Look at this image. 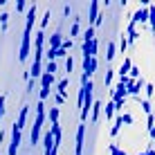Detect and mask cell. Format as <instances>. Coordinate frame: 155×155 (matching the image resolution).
<instances>
[{
	"label": "cell",
	"mask_w": 155,
	"mask_h": 155,
	"mask_svg": "<svg viewBox=\"0 0 155 155\" xmlns=\"http://www.w3.org/2000/svg\"><path fill=\"white\" fill-rule=\"evenodd\" d=\"M81 38H83V43H92L94 38H97V29H94L92 25H88V29L83 31V36H81Z\"/></svg>",
	"instance_id": "e0dca14e"
},
{
	"label": "cell",
	"mask_w": 155,
	"mask_h": 155,
	"mask_svg": "<svg viewBox=\"0 0 155 155\" xmlns=\"http://www.w3.org/2000/svg\"><path fill=\"white\" fill-rule=\"evenodd\" d=\"M128 45H130V43H128V36L121 34V41H119V50H121V54H124V52L128 50Z\"/></svg>",
	"instance_id": "4dcf8cb0"
},
{
	"label": "cell",
	"mask_w": 155,
	"mask_h": 155,
	"mask_svg": "<svg viewBox=\"0 0 155 155\" xmlns=\"http://www.w3.org/2000/svg\"><path fill=\"white\" fill-rule=\"evenodd\" d=\"M31 54V31H25L23 29V41H20V47H18V61L25 63Z\"/></svg>",
	"instance_id": "7a4b0ae2"
},
{
	"label": "cell",
	"mask_w": 155,
	"mask_h": 155,
	"mask_svg": "<svg viewBox=\"0 0 155 155\" xmlns=\"http://www.w3.org/2000/svg\"><path fill=\"white\" fill-rule=\"evenodd\" d=\"M56 70H58L56 61H47V63H45V68H43V72H47V74H54Z\"/></svg>",
	"instance_id": "484cf974"
},
{
	"label": "cell",
	"mask_w": 155,
	"mask_h": 155,
	"mask_svg": "<svg viewBox=\"0 0 155 155\" xmlns=\"http://www.w3.org/2000/svg\"><path fill=\"white\" fill-rule=\"evenodd\" d=\"M27 9H29V5L25 0H16V12L18 14H27Z\"/></svg>",
	"instance_id": "4316f807"
},
{
	"label": "cell",
	"mask_w": 155,
	"mask_h": 155,
	"mask_svg": "<svg viewBox=\"0 0 155 155\" xmlns=\"http://www.w3.org/2000/svg\"><path fill=\"white\" fill-rule=\"evenodd\" d=\"M27 117H29V106H27V104H23V108H20L18 119L14 121V126L18 128V130H23V128H25V124H27Z\"/></svg>",
	"instance_id": "ba28073f"
},
{
	"label": "cell",
	"mask_w": 155,
	"mask_h": 155,
	"mask_svg": "<svg viewBox=\"0 0 155 155\" xmlns=\"http://www.w3.org/2000/svg\"><path fill=\"white\" fill-rule=\"evenodd\" d=\"M137 155H146V151H142V153H137Z\"/></svg>",
	"instance_id": "ab89813d"
},
{
	"label": "cell",
	"mask_w": 155,
	"mask_h": 155,
	"mask_svg": "<svg viewBox=\"0 0 155 155\" xmlns=\"http://www.w3.org/2000/svg\"><path fill=\"white\" fill-rule=\"evenodd\" d=\"M47 119H50L52 124H58V119H61V110H58V106H52V108L47 110Z\"/></svg>",
	"instance_id": "2e32d148"
},
{
	"label": "cell",
	"mask_w": 155,
	"mask_h": 155,
	"mask_svg": "<svg viewBox=\"0 0 155 155\" xmlns=\"http://www.w3.org/2000/svg\"><path fill=\"white\" fill-rule=\"evenodd\" d=\"M5 106H7V94H0V119L5 117Z\"/></svg>",
	"instance_id": "1f68e13d"
},
{
	"label": "cell",
	"mask_w": 155,
	"mask_h": 155,
	"mask_svg": "<svg viewBox=\"0 0 155 155\" xmlns=\"http://www.w3.org/2000/svg\"><path fill=\"white\" fill-rule=\"evenodd\" d=\"M50 18H52V12L47 9V12L43 14V18H41V29H43V31H45V29H47V25H50Z\"/></svg>",
	"instance_id": "d4e9b609"
},
{
	"label": "cell",
	"mask_w": 155,
	"mask_h": 155,
	"mask_svg": "<svg viewBox=\"0 0 155 155\" xmlns=\"http://www.w3.org/2000/svg\"><path fill=\"white\" fill-rule=\"evenodd\" d=\"M128 77H130L133 81H137V79H142V72H140V68H135V65H133V70H130V74H128Z\"/></svg>",
	"instance_id": "d6a6232c"
},
{
	"label": "cell",
	"mask_w": 155,
	"mask_h": 155,
	"mask_svg": "<svg viewBox=\"0 0 155 155\" xmlns=\"http://www.w3.org/2000/svg\"><path fill=\"white\" fill-rule=\"evenodd\" d=\"M20 142H23V130L18 128H12V142H9V153L7 155H18V148H20Z\"/></svg>",
	"instance_id": "3957f363"
},
{
	"label": "cell",
	"mask_w": 155,
	"mask_h": 155,
	"mask_svg": "<svg viewBox=\"0 0 155 155\" xmlns=\"http://www.w3.org/2000/svg\"><path fill=\"white\" fill-rule=\"evenodd\" d=\"M119 117H121V124H124V126H130L133 121H135V119H133V115H130V113H121Z\"/></svg>",
	"instance_id": "f546056e"
},
{
	"label": "cell",
	"mask_w": 155,
	"mask_h": 155,
	"mask_svg": "<svg viewBox=\"0 0 155 155\" xmlns=\"http://www.w3.org/2000/svg\"><path fill=\"white\" fill-rule=\"evenodd\" d=\"M148 23H151V31H153V36H155V5L148 7Z\"/></svg>",
	"instance_id": "603a6c76"
},
{
	"label": "cell",
	"mask_w": 155,
	"mask_h": 155,
	"mask_svg": "<svg viewBox=\"0 0 155 155\" xmlns=\"http://www.w3.org/2000/svg\"><path fill=\"white\" fill-rule=\"evenodd\" d=\"M31 90H34V79H29V81H27V92H31Z\"/></svg>",
	"instance_id": "8d00e7d4"
},
{
	"label": "cell",
	"mask_w": 155,
	"mask_h": 155,
	"mask_svg": "<svg viewBox=\"0 0 155 155\" xmlns=\"http://www.w3.org/2000/svg\"><path fill=\"white\" fill-rule=\"evenodd\" d=\"M43 148H45V153H50V151H54V137H52V133L50 130H45V135H43Z\"/></svg>",
	"instance_id": "5bb4252c"
},
{
	"label": "cell",
	"mask_w": 155,
	"mask_h": 155,
	"mask_svg": "<svg viewBox=\"0 0 155 155\" xmlns=\"http://www.w3.org/2000/svg\"><path fill=\"white\" fill-rule=\"evenodd\" d=\"M146 155H155V146H153V144H151V146L146 148Z\"/></svg>",
	"instance_id": "74e56055"
},
{
	"label": "cell",
	"mask_w": 155,
	"mask_h": 155,
	"mask_svg": "<svg viewBox=\"0 0 155 155\" xmlns=\"http://www.w3.org/2000/svg\"><path fill=\"white\" fill-rule=\"evenodd\" d=\"M99 16H101V12H99V2H97V0H92V2L88 5V23L92 25V27L97 25Z\"/></svg>",
	"instance_id": "8992f818"
},
{
	"label": "cell",
	"mask_w": 155,
	"mask_h": 155,
	"mask_svg": "<svg viewBox=\"0 0 155 155\" xmlns=\"http://www.w3.org/2000/svg\"><path fill=\"white\" fill-rule=\"evenodd\" d=\"M137 99V104L142 106V110L146 115H153V104H151V99H146V97H135Z\"/></svg>",
	"instance_id": "9a60e30c"
},
{
	"label": "cell",
	"mask_w": 155,
	"mask_h": 155,
	"mask_svg": "<svg viewBox=\"0 0 155 155\" xmlns=\"http://www.w3.org/2000/svg\"><path fill=\"white\" fill-rule=\"evenodd\" d=\"M79 29H81V18H74V23L70 27V38L72 36H79Z\"/></svg>",
	"instance_id": "cb8c5ba5"
},
{
	"label": "cell",
	"mask_w": 155,
	"mask_h": 155,
	"mask_svg": "<svg viewBox=\"0 0 155 155\" xmlns=\"http://www.w3.org/2000/svg\"><path fill=\"white\" fill-rule=\"evenodd\" d=\"M7 29H9V14H7V12H2V14H0V31L5 34Z\"/></svg>",
	"instance_id": "7402d4cb"
},
{
	"label": "cell",
	"mask_w": 155,
	"mask_h": 155,
	"mask_svg": "<svg viewBox=\"0 0 155 155\" xmlns=\"http://www.w3.org/2000/svg\"><path fill=\"white\" fill-rule=\"evenodd\" d=\"M50 133H52V137H54V146L58 148V146H61V137H63L61 124H52V126H50Z\"/></svg>",
	"instance_id": "4fadbf2b"
},
{
	"label": "cell",
	"mask_w": 155,
	"mask_h": 155,
	"mask_svg": "<svg viewBox=\"0 0 155 155\" xmlns=\"http://www.w3.org/2000/svg\"><path fill=\"white\" fill-rule=\"evenodd\" d=\"M97 58H83V74H88L90 79H92V74H94V70H97Z\"/></svg>",
	"instance_id": "8fae6325"
},
{
	"label": "cell",
	"mask_w": 155,
	"mask_h": 155,
	"mask_svg": "<svg viewBox=\"0 0 155 155\" xmlns=\"http://www.w3.org/2000/svg\"><path fill=\"white\" fill-rule=\"evenodd\" d=\"M126 36H128V43H137L142 34H140V29H137V25L128 23V27H126Z\"/></svg>",
	"instance_id": "7c38bea8"
},
{
	"label": "cell",
	"mask_w": 155,
	"mask_h": 155,
	"mask_svg": "<svg viewBox=\"0 0 155 155\" xmlns=\"http://www.w3.org/2000/svg\"><path fill=\"white\" fill-rule=\"evenodd\" d=\"M148 7H151V5H148ZM148 7H144V5H142V7L137 9L135 14H133L130 23H133V25H140V23L144 25V23H148Z\"/></svg>",
	"instance_id": "52a82bcc"
},
{
	"label": "cell",
	"mask_w": 155,
	"mask_h": 155,
	"mask_svg": "<svg viewBox=\"0 0 155 155\" xmlns=\"http://www.w3.org/2000/svg\"><path fill=\"white\" fill-rule=\"evenodd\" d=\"M115 74H117V70H113V68H108V70H106V77H104L106 88H113V79H115Z\"/></svg>",
	"instance_id": "d6986e66"
},
{
	"label": "cell",
	"mask_w": 155,
	"mask_h": 155,
	"mask_svg": "<svg viewBox=\"0 0 155 155\" xmlns=\"http://www.w3.org/2000/svg\"><path fill=\"white\" fill-rule=\"evenodd\" d=\"M101 113H104V101L94 99V106H92V113H90V121H92V124H97V121H99V117H101Z\"/></svg>",
	"instance_id": "30bf717a"
},
{
	"label": "cell",
	"mask_w": 155,
	"mask_h": 155,
	"mask_svg": "<svg viewBox=\"0 0 155 155\" xmlns=\"http://www.w3.org/2000/svg\"><path fill=\"white\" fill-rule=\"evenodd\" d=\"M72 68H74V58H72V56H68V58H65V70H68V72H72Z\"/></svg>",
	"instance_id": "e575fe53"
},
{
	"label": "cell",
	"mask_w": 155,
	"mask_h": 155,
	"mask_svg": "<svg viewBox=\"0 0 155 155\" xmlns=\"http://www.w3.org/2000/svg\"><path fill=\"white\" fill-rule=\"evenodd\" d=\"M72 14V7H70V5H65V7H63V16H65V18H68V16H70Z\"/></svg>",
	"instance_id": "d590c367"
},
{
	"label": "cell",
	"mask_w": 155,
	"mask_h": 155,
	"mask_svg": "<svg viewBox=\"0 0 155 155\" xmlns=\"http://www.w3.org/2000/svg\"><path fill=\"white\" fill-rule=\"evenodd\" d=\"M108 151H110V155H128L124 148H119L117 144H108Z\"/></svg>",
	"instance_id": "83f0119b"
},
{
	"label": "cell",
	"mask_w": 155,
	"mask_h": 155,
	"mask_svg": "<svg viewBox=\"0 0 155 155\" xmlns=\"http://www.w3.org/2000/svg\"><path fill=\"white\" fill-rule=\"evenodd\" d=\"M115 113H117V108H115V101H113V99H110L108 104H104V115H106V119H113Z\"/></svg>",
	"instance_id": "ac0fdd59"
},
{
	"label": "cell",
	"mask_w": 155,
	"mask_h": 155,
	"mask_svg": "<svg viewBox=\"0 0 155 155\" xmlns=\"http://www.w3.org/2000/svg\"><path fill=\"white\" fill-rule=\"evenodd\" d=\"M72 45H74V41L72 38H65V41H63V45H61V50L68 52V50H72Z\"/></svg>",
	"instance_id": "836d02e7"
},
{
	"label": "cell",
	"mask_w": 155,
	"mask_h": 155,
	"mask_svg": "<svg viewBox=\"0 0 155 155\" xmlns=\"http://www.w3.org/2000/svg\"><path fill=\"white\" fill-rule=\"evenodd\" d=\"M63 34H61V29H56L52 36H47V50H61V45H63Z\"/></svg>",
	"instance_id": "5b68a950"
},
{
	"label": "cell",
	"mask_w": 155,
	"mask_h": 155,
	"mask_svg": "<svg viewBox=\"0 0 155 155\" xmlns=\"http://www.w3.org/2000/svg\"><path fill=\"white\" fill-rule=\"evenodd\" d=\"M45 119H47L45 101H38V104H36V119H34V124H31V133H29L31 146H36V144L41 142V128H43V124H45Z\"/></svg>",
	"instance_id": "6da1fadb"
},
{
	"label": "cell",
	"mask_w": 155,
	"mask_h": 155,
	"mask_svg": "<svg viewBox=\"0 0 155 155\" xmlns=\"http://www.w3.org/2000/svg\"><path fill=\"white\" fill-rule=\"evenodd\" d=\"M117 54V45H115V41H108V47H106V58L108 61H113Z\"/></svg>",
	"instance_id": "ffe728a7"
},
{
	"label": "cell",
	"mask_w": 155,
	"mask_h": 155,
	"mask_svg": "<svg viewBox=\"0 0 155 155\" xmlns=\"http://www.w3.org/2000/svg\"><path fill=\"white\" fill-rule=\"evenodd\" d=\"M144 97H146V99H153L155 97V85L153 83H146V88H144Z\"/></svg>",
	"instance_id": "f1b7e54d"
},
{
	"label": "cell",
	"mask_w": 155,
	"mask_h": 155,
	"mask_svg": "<svg viewBox=\"0 0 155 155\" xmlns=\"http://www.w3.org/2000/svg\"><path fill=\"white\" fill-rule=\"evenodd\" d=\"M85 148V124L77 126V146H74V155H83Z\"/></svg>",
	"instance_id": "277c9868"
},
{
	"label": "cell",
	"mask_w": 155,
	"mask_h": 155,
	"mask_svg": "<svg viewBox=\"0 0 155 155\" xmlns=\"http://www.w3.org/2000/svg\"><path fill=\"white\" fill-rule=\"evenodd\" d=\"M45 155H56V148H54V151H50V153H45Z\"/></svg>",
	"instance_id": "f35d334b"
},
{
	"label": "cell",
	"mask_w": 155,
	"mask_h": 155,
	"mask_svg": "<svg viewBox=\"0 0 155 155\" xmlns=\"http://www.w3.org/2000/svg\"><path fill=\"white\" fill-rule=\"evenodd\" d=\"M121 126H124V124H121V117L117 115L115 124H113V128H110V137H117V135H119V133H121Z\"/></svg>",
	"instance_id": "44dd1931"
},
{
	"label": "cell",
	"mask_w": 155,
	"mask_h": 155,
	"mask_svg": "<svg viewBox=\"0 0 155 155\" xmlns=\"http://www.w3.org/2000/svg\"><path fill=\"white\" fill-rule=\"evenodd\" d=\"M130 70H133V61H130V56H124V61H121L119 70H117V74H119V81H121V79H126L128 74H130Z\"/></svg>",
	"instance_id": "9c48e42d"
}]
</instances>
